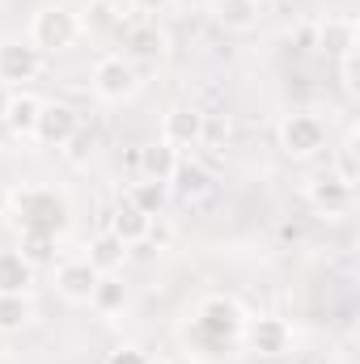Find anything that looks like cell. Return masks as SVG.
<instances>
[{
    "instance_id": "29",
    "label": "cell",
    "mask_w": 360,
    "mask_h": 364,
    "mask_svg": "<svg viewBox=\"0 0 360 364\" xmlns=\"http://www.w3.org/2000/svg\"><path fill=\"white\" fill-rule=\"evenodd\" d=\"M132 4H136L140 13H157V9H166L170 0H132Z\"/></svg>"
},
{
    "instance_id": "6",
    "label": "cell",
    "mask_w": 360,
    "mask_h": 364,
    "mask_svg": "<svg viewBox=\"0 0 360 364\" xmlns=\"http://www.w3.org/2000/svg\"><path fill=\"white\" fill-rule=\"evenodd\" d=\"M242 339L255 356H288L292 352V326L275 314H259V318L242 322Z\"/></svg>"
},
{
    "instance_id": "24",
    "label": "cell",
    "mask_w": 360,
    "mask_h": 364,
    "mask_svg": "<svg viewBox=\"0 0 360 364\" xmlns=\"http://www.w3.org/2000/svg\"><path fill=\"white\" fill-rule=\"evenodd\" d=\"M356 144H360V136H356V132H348V136H344V144L335 149V170H331V174H335L339 182H348V186H356V182H360Z\"/></svg>"
},
{
    "instance_id": "8",
    "label": "cell",
    "mask_w": 360,
    "mask_h": 364,
    "mask_svg": "<svg viewBox=\"0 0 360 364\" xmlns=\"http://www.w3.org/2000/svg\"><path fill=\"white\" fill-rule=\"evenodd\" d=\"M81 132V114L68 106V102H43V110H38V123H34V144H43V149H64L73 136Z\"/></svg>"
},
{
    "instance_id": "18",
    "label": "cell",
    "mask_w": 360,
    "mask_h": 364,
    "mask_svg": "<svg viewBox=\"0 0 360 364\" xmlns=\"http://www.w3.org/2000/svg\"><path fill=\"white\" fill-rule=\"evenodd\" d=\"M127 250H132V246H127L123 237H115L110 229H102V233H93V237H90V255H85V259H90L102 275H115L119 267H123Z\"/></svg>"
},
{
    "instance_id": "10",
    "label": "cell",
    "mask_w": 360,
    "mask_h": 364,
    "mask_svg": "<svg viewBox=\"0 0 360 364\" xmlns=\"http://www.w3.org/2000/svg\"><path fill=\"white\" fill-rule=\"evenodd\" d=\"M203 119L208 114H199L195 106H186V102H174L166 114H162V140L170 144V149H199L203 144Z\"/></svg>"
},
{
    "instance_id": "19",
    "label": "cell",
    "mask_w": 360,
    "mask_h": 364,
    "mask_svg": "<svg viewBox=\"0 0 360 364\" xmlns=\"http://www.w3.org/2000/svg\"><path fill=\"white\" fill-rule=\"evenodd\" d=\"M212 17H216L225 30L246 34V30H255V26H259L263 9H259V0H216V4H212Z\"/></svg>"
},
{
    "instance_id": "17",
    "label": "cell",
    "mask_w": 360,
    "mask_h": 364,
    "mask_svg": "<svg viewBox=\"0 0 360 364\" xmlns=\"http://www.w3.org/2000/svg\"><path fill=\"white\" fill-rule=\"evenodd\" d=\"M179 149H170L166 140H153V144H144L140 153H136V174L140 178H157V182H166L170 174H174V166H179Z\"/></svg>"
},
{
    "instance_id": "16",
    "label": "cell",
    "mask_w": 360,
    "mask_h": 364,
    "mask_svg": "<svg viewBox=\"0 0 360 364\" xmlns=\"http://www.w3.org/2000/svg\"><path fill=\"white\" fill-rule=\"evenodd\" d=\"M123 55L140 68V64H153L166 55V34L153 26V21H140V26H127L123 34Z\"/></svg>"
},
{
    "instance_id": "23",
    "label": "cell",
    "mask_w": 360,
    "mask_h": 364,
    "mask_svg": "<svg viewBox=\"0 0 360 364\" xmlns=\"http://www.w3.org/2000/svg\"><path fill=\"white\" fill-rule=\"evenodd\" d=\"M30 318H34L30 292H0V331H4V335L30 326Z\"/></svg>"
},
{
    "instance_id": "27",
    "label": "cell",
    "mask_w": 360,
    "mask_h": 364,
    "mask_svg": "<svg viewBox=\"0 0 360 364\" xmlns=\"http://www.w3.org/2000/svg\"><path fill=\"white\" fill-rule=\"evenodd\" d=\"M356 64H360V51H352V55H344V60H339V77H344V93H348V97H356V93H360Z\"/></svg>"
},
{
    "instance_id": "14",
    "label": "cell",
    "mask_w": 360,
    "mask_h": 364,
    "mask_svg": "<svg viewBox=\"0 0 360 364\" xmlns=\"http://www.w3.org/2000/svg\"><path fill=\"white\" fill-rule=\"evenodd\" d=\"M318 51L331 55V60H344L356 51V21L344 17V13H331L318 21Z\"/></svg>"
},
{
    "instance_id": "15",
    "label": "cell",
    "mask_w": 360,
    "mask_h": 364,
    "mask_svg": "<svg viewBox=\"0 0 360 364\" xmlns=\"http://www.w3.org/2000/svg\"><path fill=\"white\" fill-rule=\"evenodd\" d=\"M106 229H110L115 237H123L127 246H140V242L153 237V216H144L140 208H132L127 199H119V203L106 212Z\"/></svg>"
},
{
    "instance_id": "20",
    "label": "cell",
    "mask_w": 360,
    "mask_h": 364,
    "mask_svg": "<svg viewBox=\"0 0 360 364\" xmlns=\"http://www.w3.org/2000/svg\"><path fill=\"white\" fill-rule=\"evenodd\" d=\"M132 208H140L144 216H162L166 212V203H170V186L166 182H157V178H140L136 174V182L127 186V195H123Z\"/></svg>"
},
{
    "instance_id": "30",
    "label": "cell",
    "mask_w": 360,
    "mask_h": 364,
    "mask_svg": "<svg viewBox=\"0 0 360 364\" xmlns=\"http://www.w3.org/2000/svg\"><path fill=\"white\" fill-rule=\"evenodd\" d=\"M9 208V191H4V182H0V212Z\"/></svg>"
},
{
    "instance_id": "22",
    "label": "cell",
    "mask_w": 360,
    "mask_h": 364,
    "mask_svg": "<svg viewBox=\"0 0 360 364\" xmlns=\"http://www.w3.org/2000/svg\"><path fill=\"white\" fill-rule=\"evenodd\" d=\"M34 267L21 259V250H0V292H30Z\"/></svg>"
},
{
    "instance_id": "3",
    "label": "cell",
    "mask_w": 360,
    "mask_h": 364,
    "mask_svg": "<svg viewBox=\"0 0 360 364\" xmlns=\"http://www.w3.org/2000/svg\"><path fill=\"white\" fill-rule=\"evenodd\" d=\"M280 149H284V157H292V161H305V157L322 153V149H327V123H322L314 110H292V114H284V123H280Z\"/></svg>"
},
{
    "instance_id": "13",
    "label": "cell",
    "mask_w": 360,
    "mask_h": 364,
    "mask_svg": "<svg viewBox=\"0 0 360 364\" xmlns=\"http://www.w3.org/2000/svg\"><path fill=\"white\" fill-rule=\"evenodd\" d=\"M38 110H43V97H34L30 90H13L9 97H4L0 123H4L13 136L30 140V136H34V123H38Z\"/></svg>"
},
{
    "instance_id": "1",
    "label": "cell",
    "mask_w": 360,
    "mask_h": 364,
    "mask_svg": "<svg viewBox=\"0 0 360 364\" xmlns=\"http://www.w3.org/2000/svg\"><path fill=\"white\" fill-rule=\"evenodd\" d=\"M9 208H13L21 233H51V237H60L68 229V220H73L68 199L55 186H21V191H9Z\"/></svg>"
},
{
    "instance_id": "11",
    "label": "cell",
    "mask_w": 360,
    "mask_h": 364,
    "mask_svg": "<svg viewBox=\"0 0 360 364\" xmlns=\"http://www.w3.org/2000/svg\"><path fill=\"white\" fill-rule=\"evenodd\" d=\"M97 279H102V272L93 267L90 259H68V263L55 267V288H60V296L73 301V305H90Z\"/></svg>"
},
{
    "instance_id": "26",
    "label": "cell",
    "mask_w": 360,
    "mask_h": 364,
    "mask_svg": "<svg viewBox=\"0 0 360 364\" xmlns=\"http://www.w3.org/2000/svg\"><path fill=\"white\" fill-rule=\"evenodd\" d=\"M60 153H64L73 166H85V161L93 157V136H90V132H77V136H73V140H68Z\"/></svg>"
},
{
    "instance_id": "2",
    "label": "cell",
    "mask_w": 360,
    "mask_h": 364,
    "mask_svg": "<svg viewBox=\"0 0 360 364\" xmlns=\"http://www.w3.org/2000/svg\"><path fill=\"white\" fill-rule=\"evenodd\" d=\"M77 34H81V17H77L68 4H47V9H38L34 21H30V47H34V51H51V55H55V51L73 47Z\"/></svg>"
},
{
    "instance_id": "4",
    "label": "cell",
    "mask_w": 360,
    "mask_h": 364,
    "mask_svg": "<svg viewBox=\"0 0 360 364\" xmlns=\"http://www.w3.org/2000/svg\"><path fill=\"white\" fill-rule=\"evenodd\" d=\"M93 93L102 102H132L140 93V68L127 55H102L93 64Z\"/></svg>"
},
{
    "instance_id": "32",
    "label": "cell",
    "mask_w": 360,
    "mask_h": 364,
    "mask_svg": "<svg viewBox=\"0 0 360 364\" xmlns=\"http://www.w3.org/2000/svg\"><path fill=\"white\" fill-rule=\"evenodd\" d=\"M212 4H216V0H212Z\"/></svg>"
},
{
    "instance_id": "21",
    "label": "cell",
    "mask_w": 360,
    "mask_h": 364,
    "mask_svg": "<svg viewBox=\"0 0 360 364\" xmlns=\"http://www.w3.org/2000/svg\"><path fill=\"white\" fill-rule=\"evenodd\" d=\"M90 305L102 314V318H115V314H123V309H127V284H123V279H115V275H102V279L93 284Z\"/></svg>"
},
{
    "instance_id": "9",
    "label": "cell",
    "mask_w": 360,
    "mask_h": 364,
    "mask_svg": "<svg viewBox=\"0 0 360 364\" xmlns=\"http://www.w3.org/2000/svg\"><path fill=\"white\" fill-rule=\"evenodd\" d=\"M38 68H43V55L30 43H21V38H4L0 43V85L4 90H21L26 81L38 77Z\"/></svg>"
},
{
    "instance_id": "28",
    "label": "cell",
    "mask_w": 360,
    "mask_h": 364,
    "mask_svg": "<svg viewBox=\"0 0 360 364\" xmlns=\"http://www.w3.org/2000/svg\"><path fill=\"white\" fill-rule=\"evenodd\" d=\"M102 364H149V356L140 348H115V352H106Z\"/></svg>"
},
{
    "instance_id": "5",
    "label": "cell",
    "mask_w": 360,
    "mask_h": 364,
    "mask_svg": "<svg viewBox=\"0 0 360 364\" xmlns=\"http://www.w3.org/2000/svg\"><path fill=\"white\" fill-rule=\"evenodd\" d=\"M305 199H309V208H314L318 216L344 220V216H352V208H356V186L339 182L335 174H318V178L305 182Z\"/></svg>"
},
{
    "instance_id": "25",
    "label": "cell",
    "mask_w": 360,
    "mask_h": 364,
    "mask_svg": "<svg viewBox=\"0 0 360 364\" xmlns=\"http://www.w3.org/2000/svg\"><path fill=\"white\" fill-rule=\"evenodd\" d=\"M55 242H60V237H51V233H21V259H26L30 267H38V263H51V255H55Z\"/></svg>"
},
{
    "instance_id": "12",
    "label": "cell",
    "mask_w": 360,
    "mask_h": 364,
    "mask_svg": "<svg viewBox=\"0 0 360 364\" xmlns=\"http://www.w3.org/2000/svg\"><path fill=\"white\" fill-rule=\"evenodd\" d=\"M199 326H203L212 339H233V335H242V309H238V301H229V296H208V301L199 305Z\"/></svg>"
},
{
    "instance_id": "7",
    "label": "cell",
    "mask_w": 360,
    "mask_h": 364,
    "mask_svg": "<svg viewBox=\"0 0 360 364\" xmlns=\"http://www.w3.org/2000/svg\"><path fill=\"white\" fill-rule=\"evenodd\" d=\"M166 186H170V199H179L186 208H195V203H203V199L216 195L212 170H208L203 161H195V157H179V166H174V174L166 178Z\"/></svg>"
},
{
    "instance_id": "31",
    "label": "cell",
    "mask_w": 360,
    "mask_h": 364,
    "mask_svg": "<svg viewBox=\"0 0 360 364\" xmlns=\"http://www.w3.org/2000/svg\"><path fill=\"white\" fill-rule=\"evenodd\" d=\"M0 90H4V85H0ZM0 110H4V97H0Z\"/></svg>"
}]
</instances>
